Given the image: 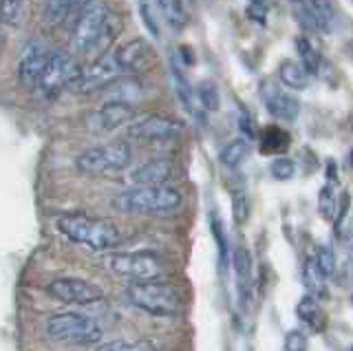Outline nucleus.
<instances>
[{
    "mask_svg": "<svg viewBox=\"0 0 353 351\" xmlns=\"http://www.w3.org/2000/svg\"><path fill=\"white\" fill-rule=\"evenodd\" d=\"M292 5V12H294V18L296 23L301 25L303 31H318V25H316V18H314V12L312 7H309V3H305V0H290Z\"/></svg>",
    "mask_w": 353,
    "mask_h": 351,
    "instance_id": "a878e982",
    "label": "nucleus"
},
{
    "mask_svg": "<svg viewBox=\"0 0 353 351\" xmlns=\"http://www.w3.org/2000/svg\"><path fill=\"white\" fill-rule=\"evenodd\" d=\"M97 351H157V347L148 338H115L104 343Z\"/></svg>",
    "mask_w": 353,
    "mask_h": 351,
    "instance_id": "b1692460",
    "label": "nucleus"
},
{
    "mask_svg": "<svg viewBox=\"0 0 353 351\" xmlns=\"http://www.w3.org/2000/svg\"><path fill=\"white\" fill-rule=\"evenodd\" d=\"M139 14H141V20L146 23V27H148L150 34H152V36H159V34H157V25H154L152 14H150V7H148L146 3H141V5H139Z\"/></svg>",
    "mask_w": 353,
    "mask_h": 351,
    "instance_id": "e433bc0d",
    "label": "nucleus"
},
{
    "mask_svg": "<svg viewBox=\"0 0 353 351\" xmlns=\"http://www.w3.org/2000/svg\"><path fill=\"white\" fill-rule=\"evenodd\" d=\"M279 78L287 89H292V91H305L309 86V73L303 69L301 62H294V60H285L281 64Z\"/></svg>",
    "mask_w": 353,
    "mask_h": 351,
    "instance_id": "aec40b11",
    "label": "nucleus"
},
{
    "mask_svg": "<svg viewBox=\"0 0 353 351\" xmlns=\"http://www.w3.org/2000/svg\"><path fill=\"white\" fill-rule=\"evenodd\" d=\"M22 16V0H0V20L11 27L20 25Z\"/></svg>",
    "mask_w": 353,
    "mask_h": 351,
    "instance_id": "c85d7f7f",
    "label": "nucleus"
},
{
    "mask_svg": "<svg viewBox=\"0 0 353 351\" xmlns=\"http://www.w3.org/2000/svg\"><path fill=\"white\" fill-rule=\"evenodd\" d=\"M183 133V124L168 115H146L126 126V137L143 141V144H157V141H172Z\"/></svg>",
    "mask_w": 353,
    "mask_h": 351,
    "instance_id": "1a4fd4ad",
    "label": "nucleus"
},
{
    "mask_svg": "<svg viewBox=\"0 0 353 351\" xmlns=\"http://www.w3.org/2000/svg\"><path fill=\"white\" fill-rule=\"evenodd\" d=\"M44 332L51 340L62 345H97L99 340L104 338V332L95 318L80 314V312H62V314H53L47 325H44Z\"/></svg>",
    "mask_w": 353,
    "mask_h": 351,
    "instance_id": "20e7f679",
    "label": "nucleus"
},
{
    "mask_svg": "<svg viewBox=\"0 0 353 351\" xmlns=\"http://www.w3.org/2000/svg\"><path fill=\"white\" fill-rule=\"evenodd\" d=\"M232 268H234V274L239 277L241 283H248L250 281L254 261H252V254H250L245 248L234 250V254H232Z\"/></svg>",
    "mask_w": 353,
    "mask_h": 351,
    "instance_id": "bb28decb",
    "label": "nucleus"
},
{
    "mask_svg": "<svg viewBox=\"0 0 353 351\" xmlns=\"http://www.w3.org/2000/svg\"><path fill=\"white\" fill-rule=\"evenodd\" d=\"M270 174H272L274 179H279V181L292 179L294 174H296V163H294V159H290V157H276L270 163Z\"/></svg>",
    "mask_w": 353,
    "mask_h": 351,
    "instance_id": "c756f323",
    "label": "nucleus"
},
{
    "mask_svg": "<svg viewBox=\"0 0 353 351\" xmlns=\"http://www.w3.org/2000/svg\"><path fill=\"white\" fill-rule=\"evenodd\" d=\"M110 20V9L102 0L88 3V7L77 18V25L71 36V49L75 53H88L102 42L104 29Z\"/></svg>",
    "mask_w": 353,
    "mask_h": 351,
    "instance_id": "423d86ee",
    "label": "nucleus"
},
{
    "mask_svg": "<svg viewBox=\"0 0 353 351\" xmlns=\"http://www.w3.org/2000/svg\"><path fill=\"white\" fill-rule=\"evenodd\" d=\"M119 73H143L154 62V51L146 40L135 38L124 42L115 53H110Z\"/></svg>",
    "mask_w": 353,
    "mask_h": 351,
    "instance_id": "ddd939ff",
    "label": "nucleus"
},
{
    "mask_svg": "<svg viewBox=\"0 0 353 351\" xmlns=\"http://www.w3.org/2000/svg\"><path fill=\"white\" fill-rule=\"evenodd\" d=\"M250 152V144L248 139H232L230 144H225L219 152V161L223 163L225 168H239L243 159L248 157Z\"/></svg>",
    "mask_w": 353,
    "mask_h": 351,
    "instance_id": "4be33fe9",
    "label": "nucleus"
},
{
    "mask_svg": "<svg viewBox=\"0 0 353 351\" xmlns=\"http://www.w3.org/2000/svg\"><path fill=\"white\" fill-rule=\"evenodd\" d=\"M318 208H320V212H323L325 219H334V214L338 210V197H336V190L331 188V185H325V188L320 190Z\"/></svg>",
    "mask_w": 353,
    "mask_h": 351,
    "instance_id": "2f4dec72",
    "label": "nucleus"
},
{
    "mask_svg": "<svg viewBox=\"0 0 353 351\" xmlns=\"http://www.w3.org/2000/svg\"><path fill=\"white\" fill-rule=\"evenodd\" d=\"M303 279H305V283H307V288H309V292H316V290H323V277L318 274V270H316V265H314V261L309 259L307 261V265H305V272H303Z\"/></svg>",
    "mask_w": 353,
    "mask_h": 351,
    "instance_id": "c9c22d12",
    "label": "nucleus"
},
{
    "mask_svg": "<svg viewBox=\"0 0 353 351\" xmlns=\"http://www.w3.org/2000/svg\"><path fill=\"white\" fill-rule=\"evenodd\" d=\"M281 148H287V135L283 133L281 128H268V133H265L263 150L265 152H274V150H281Z\"/></svg>",
    "mask_w": 353,
    "mask_h": 351,
    "instance_id": "72a5a7b5",
    "label": "nucleus"
},
{
    "mask_svg": "<svg viewBox=\"0 0 353 351\" xmlns=\"http://www.w3.org/2000/svg\"><path fill=\"white\" fill-rule=\"evenodd\" d=\"M261 102L268 108V113L276 119H281V122H294L298 113H301V102L290 91H285L283 86L276 84L261 86Z\"/></svg>",
    "mask_w": 353,
    "mask_h": 351,
    "instance_id": "2eb2a0df",
    "label": "nucleus"
},
{
    "mask_svg": "<svg viewBox=\"0 0 353 351\" xmlns=\"http://www.w3.org/2000/svg\"><path fill=\"white\" fill-rule=\"evenodd\" d=\"M117 75H119V69L113 56H102L99 60H95L91 67L82 69L80 78L73 84V89L77 93H91V91L106 89L110 82L117 80Z\"/></svg>",
    "mask_w": 353,
    "mask_h": 351,
    "instance_id": "4468645a",
    "label": "nucleus"
},
{
    "mask_svg": "<svg viewBox=\"0 0 353 351\" xmlns=\"http://www.w3.org/2000/svg\"><path fill=\"white\" fill-rule=\"evenodd\" d=\"M58 230L75 245H84L93 252L117 248L124 241V230L110 219L88 217L82 212L58 217Z\"/></svg>",
    "mask_w": 353,
    "mask_h": 351,
    "instance_id": "f257e3e1",
    "label": "nucleus"
},
{
    "mask_svg": "<svg viewBox=\"0 0 353 351\" xmlns=\"http://www.w3.org/2000/svg\"><path fill=\"white\" fill-rule=\"evenodd\" d=\"M285 351H307V334L301 329H292L285 336Z\"/></svg>",
    "mask_w": 353,
    "mask_h": 351,
    "instance_id": "f704fd0d",
    "label": "nucleus"
},
{
    "mask_svg": "<svg viewBox=\"0 0 353 351\" xmlns=\"http://www.w3.org/2000/svg\"><path fill=\"white\" fill-rule=\"evenodd\" d=\"M128 301L139 312L154 318H174L181 312V296L170 283L163 281H132L126 288Z\"/></svg>",
    "mask_w": 353,
    "mask_h": 351,
    "instance_id": "7ed1b4c3",
    "label": "nucleus"
},
{
    "mask_svg": "<svg viewBox=\"0 0 353 351\" xmlns=\"http://www.w3.org/2000/svg\"><path fill=\"white\" fill-rule=\"evenodd\" d=\"M296 47H298V53H301V58H303V69L309 75L316 73V69H318V58H316L312 45H309V40L307 38H298L296 40Z\"/></svg>",
    "mask_w": 353,
    "mask_h": 351,
    "instance_id": "473e14b6",
    "label": "nucleus"
},
{
    "mask_svg": "<svg viewBox=\"0 0 353 351\" xmlns=\"http://www.w3.org/2000/svg\"><path fill=\"white\" fill-rule=\"evenodd\" d=\"M106 270L130 281H154L163 272V265L152 252H115L104 261Z\"/></svg>",
    "mask_w": 353,
    "mask_h": 351,
    "instance_id": "0eeeda50",
    "label": "nucleus"
},
{
    "mask_svg": "<svg viewBox=\"0 0 353 351\" xmlns=\"http://www.w3.org/2000/svg\"><path fill=\"white\" fill-rule=\"evenodd\" d=\"M174 174V166L168 159H148L126 172V181L132 188H148V185H165Z\"/></svg>",
    "mask_w": 353,
    "mask_h": 351,
    "instance_id": "dca6fc26",
    "label": "nucleus"
},
{
    "mask_svg": "<svg viewBox=\"0 0 353 351\" xmlns=\"http://www.w3.org/2000/svg\"><path fill=\"white\" fill-rule=\"evenodd\" d=\"M309 7H312L314 18L318 31H325V34H331L338 25V9L331 0H309Z\"/></svg>",
    "mask_w": 353,
    "mask_h": 351,
    "instance_id": "412c9836",
    "label": "nucleus"
},
{
    "mask_svg": "<svg viewBox=\"0 0 353 351\" xmlns=\"http://www.w3.org/2000/svg\"><path fill=\"white\" fill-rule=\"evenodd\" d=\"M172 82H174V93H176V97H179V102H181V106L185 108V111L190 113L192 117L201 115V113H199V108H196V95H194L192 84L188 82V78L179 71L176 64H172Z\"/></svg>",
    "mask_w": 353,
    "mask_h": 351,
    "instance_id": "6ab92c4d",
    "label": "nucleus"
},
{
    "mask_svg": "<svg viewBox=\"0 0 353 351\" xmlns=\"http://www.w3.org/2000/svg\"><path fill=\"white\" fill-rule=\"evenodd\" d=\"M183 205V192L172 185H148L130 188L115 197L113 208L130 217H165Z\"/></svg>",
    "mask_w": 353,
    "mask_h": 351,
    "instance_id": "f03ea898",
    "label": "nucleus"
},
{
    "mask_svg": "<svg viewBox=\"0 0 353 351\" xmlns=\"http://www.w3.org/2000/svg\"><path fill=\"white\" fill-rule=\"evenodd\" d=\"M132 150L126 141H110V144L86 148L75 157V168L82 174H115L130 166Z\"/></svg>",
    "mask_w": 353,
    "mask_h": 351,
    "instance_id": "39448f33",
    "label": "nucleus"
},
{
    "mask_svg": "<svg viewBox=\"0 0 353 351\" xmlns=\"http://www.w3.org/2000/svg\"><path fill=\"white\" fill-rule=\"evenodd\" d=\"M82 69L77 67V62L73 60V56H69L66 51H55L49 56L47 67H44L38 89L42 91V95L47 97H55L60 95L64 89H73V84L80 78Z\"/></svg>",
    "mask_w": 353,
    "mask_h": 351,
    "instance_id": "6e6552de",
    "label": "nucleus"
},
{
    "mask_svg": "<svg viewBox=\"0 0 353 351\" xmlns=\"http://www.w3.org/2000/svg\"><path fill=\"white\" fill-rule=\"evenodd\" d=\"M232 214H234V221L239 225H243L248 221L250 217V199L245 190H236L234 194H232Z\"/></svg>",
    "mask_w": 353,
    "mask_h": 351,
    "instance_id": "7c9ffc66",
    "label": "nucleus"
},
{
    "mask_svg": "<svg viewBox=\"0 0 353 351\" xmlns=\"http://www.w3.org/2000/svg\"><path fill=\"white\" fill-rule=\"evenodd\" d=\"M49 294L66 305H93L104 299V292L95 283L77 277H62L49 283Z\"/></svg>",
    "mask_w": 353,
    "mask_h": 351,
    "instance_id": "9d476101",
    "label": "nucleus"
},
{
    "mask_svg": "<svg viewBox=\"0 0 353 351\" xmlns=\"http://www.w3.org/2000/svg\"><path fill=\"white\" fill-rule=\"evenodd\" d=\"M49 49L42 40H29L25 42V47L20 51V58L16 64L18 80L25 86H38L40 75L49 62Z\"/></svg>",
    "mask_w": 353,
    "mask_h": 351,
    "instance_id": "9b49d317",
    "label": "nucleus"
},
{
    "mask_svg": "<svg viewBox=\"0 0 353 351\" xmlns=\"http://www.w3.org/2000/svg\"><path fill=\"white\" fill-rule=\"evenodd\" d=\"M91 0H47L44 5V23L49 27H60L75 14H82Z\"/></svg>",
    "mask_w": 353,
    "mask_h": 351,
    "instance_id": "f3484780",
    "label": "nucleus"
},
{
    "mask_svg": "<svg viewBox=\"0 0 353 351\" xmlns=\"http://www.w3.org/2000/svg\"><path fill=\"white\" fill-rule=\"evenodd\" d=\"M3 42H5V38H3V31H0V49H3Z\"/></svg>",
    "mask_w": 353,
    "mask_h": 351,
    "instance_id": "4c0bfd02",
    "label": "nucleus"
},
{
    "mask_svg": "<svg viewBox=\"0 0 353 351\" xmlns=\"http://www.w3.org/2000/svg\"><path fill=\"white\" fill-rule=\"evenodd\" d=\"M296 314L309 329H312V332H320L325 325V314H323V310H320V305H318L314 294L303 296L301 303H298V307H296Z\"/></svg>",
    "mask_w": 353,
    "mask_h": 351,
    "instance_id": "a211bd4d",
    "label": "nucleus"
},
{
    "mask_svg": "<svg viewBox=\"0 0 353 351\" xmlns=\"http://www.w3.org/2000/svg\"><path fill=\"white\" fill-rule=\"evenodd\" d=\"M135 115L137 111L130 102L108 100L102 108H97V111L88 115V128L97 130V133H110V130H117L135 122Z\"/></svg>",
    "mask_w": 353,
    "mask_h": 351,
    "instance_id": "f8f14e48",
    "label": "nucleus"
},
{
    "mask_svg": "<svg viewBox=\"0 0 353 351\" xmlns=\"http://www.w3.org/2000/svg\"><path fill=\"white\" fill-rule=\"evenodd\" d=\"M194 95H196L199 104H201V108H205V111H219V106H221V93H219L216 82L203 80L201 84L196 86Z\"/></svg>",
    "mask_w": 353,
    "mask_h": 351,
    "instance_id": "393cba45",
    "label": "nucleus"
},
{
    "mask_svg": "<svg viewBox=\"0 0 353 351\" xmlns=\"http://www.w3.org/2000/svg\"><path fill=\"white\" fill-rule=\"evenodd\" d=\"M159 9L163 12L165 23H168L172 29H183L188 23V9L183 0H157Z\"/></svg>",
    "mask_w": 353,
    "mask_h": 351,
    "instance_id": "5701e85b",
    "label": "nucleus"
},
{
    "mask_svg": "<svg viewBox=\"0 0 353 351\" xmlns=\"http://www.w3.org/2000/svg\"><path fill=\"white\" fill-rule=\"evenodd\" d=\"M314 261V265L318 270V274L323 279H329L331 274L336 272V254H334V250L323 245V248H318L316 250V257L312 259Z\"/></svg>",
    "mask_w": 353,
    "mask_h": 351,
    "instance_id": "cd10ccee",
    "label": "nucleus"
}]
</instances>
